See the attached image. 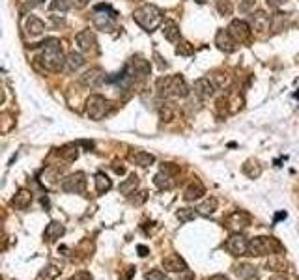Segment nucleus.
<instances>
[{
  "instance_id": "f257e3e1",
  "label": "nucleus",
  "mask_w": 299,
  "mask_h": 280,
  "mask_svg": "<svg viewBox=\"0 0 299 280\" xmlns=\"http://www.w3.org/2000/svg\"><path fill=\"white\" fill-rule=\"evenodd\" d=\"M66 58L67 56H64L60 39L49 38L43 43H40V56H38V60L43 64V67H45L47 71L60 73L66 67Z\"/></svg>"
},
{
  "instance_id": "f03ea898",
  "label": "nucleus",
  "mask_w": 299,
  "mask_h": 280,
  "mask_svg": "<svg viewBox=\"0 0 299 280\" xmlns=\"http://www.w3.org/2000/svg\"><path fill=\"white\" fill-rule=\"evenodd\" d=\"M155 88L163 98H185V96H189V86L181 75L161 77L155 82Z\"/></svg>"
},
{
  "instance_id": "7ed1b4c3",
  "label": "nucleus",
  "mask_w": 299,
  "mask_h": 280,
  "mask_svg": "<svg viewBox=\"0 0 299 280\" xmlns=\"http://www.w3.org/2000/svg\"><path fill=\"white\" fill-rule=\"evenodd\" d=\"M133 21L146 32H153L163 23V12L153 4H144L133 12Z\"/></svg>"
},
{
  "instance_id": "20e7f679",
  "label": "nucleus",
  "mask_w": 299,
  "mask_h": 280,
  "mask_svg": "<svg viewBox=\"0 0 299 280\" xmlns=\"http://www.w3.org/2000/svg\"><path fill=\"white\" fill-rule=\"evenodd\" d=\"M118 12L111 4H97L93 8V25L103 32H113L116 26Z\"/></svg>"
},
{
  "instance_id": "39448f33",
  "label": "nucleus",
  "mask_w": 299,
  "mask_h": 280,
  "mask_svg": "<svg viewBox=\"0 0 299 280\" xmlns=\"http://www.w3.org/2000/svg\"><path fill=\"white\" fill-rule=\"evenodd\" d=\"M111 111H113V103H111L107 98H103V96H99V94H93V96L88 98L86 114L90 120L99 122V120H103Z\"/></svg>"
},
{
  "instance_id": "423d86ee",
  "label": "nucleus",
  "mask_w": 299,
  "mask_h": 280,
  "mask_svg": "<svg viewBox=\"0 0 299 280\" xmlns=\"http://www.w3.org/2000/svg\"><path fill=\"white\" fill-rule=\"evenodd\" d=\"M280 250L282 245L275 237H254L249 241V256H267Z\"/></svg>"
},
{
  "instance_id": "0eeeda50",
  "label": "nucleus",
  "mask_w": 299,
  "mask_h": 280,
  "mask_svg": "<svg viewBox=\"0 0 299 280\" xmlns=\"http://www.w3.org/2000/svg\"><path fill=\"white\" fill-rule=\"evenodd\" d=\"M225 248L232 256H245L249 254V241L241 234H232L226 239Z\"/></svg>"
},
{
  "instance_id": "6e6552de",
  "label": "nucleus",
  "mask_w": 299,
  "mask_h": 280,
  "mask_svg": "<svg viewBox=\"0 0 299 280\" xmlns=\"http://www.w3.org/2000/svg\"><path fill=\"white\" fill-rule=\"evenodd\" d=\"M86 189V176L82 172H77V174H71L69 177H66L62 181V191L64 193H75V195H80Z\"/></svg>"
},
{
  "instance_id": "1a4fd4ad",
  "label": "nucleus",
  "mask_w": 299,
  "mask_h": 280,
  "mask_svg": "<svg viewBox=\"0 0 299 280\" xmlns=\"http://www.w3.org/2000/svg\"><path fill=\"white\" fill-rule=\"evenodd\" d=\"M127 65V69L129 73L133 75L135 80H142V78H146L150 75V62L144 60L142 56H133V58L129 60V64Z\"/></svg>"
},
{
  "instance_id": "9d476101",
  "label": "nucleus",
  "mask_w": 299,
  "mask_h": 280,
  "mask_svg": "<svg viewBox=\"0 0 299 280\" xmlns=\"http://www.w3.org/2000/svg\"><path fill=\"white\" fill-rule=\"evenodd\" d=\"M226 30L230 32V36H232L238 43H245V41H249V38H251V26H249V23H245V21H241V19H234Z\"/></svg>"
},
{
  "instance_id": "9b49d317",
  "label": "nucleus",
  "mask_w": 299,
  "mask_h": 280,
  "mask_svg": "<svg viewBox=\"0 0 299 280\" xmlns=\"http://www.w3.org/2000/svg\"><path fill=\"white\" fill-rule=\"evenodd\" d=\"M79 80H80V84L86 86V88H99L103 82H107V77H105V73H103V69L92 67V69H88V71L82 73Z\"/></svg>"
},
{
  "instance_id": "f8f14e48",
  "label": "nucleus",
  "mask_w": 299,
  "mask_h": 280,
  "mask_svg": "<svg viewBox=\"0 0 299 280\" xmlns=\"http://www.w3.org/2000/svg\"><path fill=\"white\" fill-rule=\"evenodd\" d=\"M77 45L82 52H95L97 49V39H95V34L92 30H82V32L77 34Z\"/></svg>"
},
{
  "instance_id": "ddd939ff",
  "label": "nucleus",
  "mask_w": 299,
  "mask_h": 280,
  "mask_svg": "<svg viewBox=\"0 0 299 280\" xmlns=\"http://www.w3.org/2000/svg\"><path fill=\"white\" fill-rule=\"evenodd\" d=\"M215 45L219 47L221 51L226 52V54H230V52L236 51V47H238V41L230 36L228 30H219L217 36H215Z\"/></svg>"
},
{
  "instance_id": "4468645a",
  "label": "nucleus",
  "mask_w": 299,
  "mask_h": 280,
  "mask_svg": "<svg viewBox=\"0 0 299 280\" xmlns=\"http://www.w3.org/2000/svg\"><path fill=\"white\" fill-rule=\"evenodd\" d=\"M251 21H253V26H254V30H256V32H267V30H269V26H271V17H269L266 12H262V10L253 12Z\"/></svg>"
},
{
  "instance_id": "2eb2a0df",
  "label": "nucleus",
  "mask_w": 299,
  "mask_h": 280,
  "mask_svg": "<svg viewBox=\"0 0 299 280\" xmlns=\"http://www.w3.org/2000/svg\"><path fill=\"white\" fill-rule=\"evenodd\" d=\"M215 84H213L210 78H198L196 82H194V94L198 96L200 99H208L212 98L213 94H215Z\"/></svg>"
},
{
  "instance_id": "dca6fc26",
  "label": "nucleus",
  "mask_w": 299,
  "mask_h": 280,
  "mask_svg": "<svg viewBox=\"0 0 299 280\" xmlns=\"http://www.w3.org/2000/svg\"><path fill=\"white\" fill-rule=\"evenodd\" d=\"M66 228H64V224H60L58 221H51L47 224L45 232H43V237H45V241L49 243H54L56 239H60L62 235H64Z\"/></svg>"
},
{
  "instance_id": "f3484780",
  "label": "nucleus",
  "mask_w": 299,
  "mask_h": 280,
  "mask_svg": "<svg viewBox=\"0 0 299 280\" xmlns=\"http://www.w3.org/2000/svg\"><path fill=\"white\" fill-rule=\"evenodd\" d=\"M25 30H27L28 36L36 38V36L43 34V30H45V25H43V21L38 19L36 15H28L27 19H25Z\"/></svg>"
},
{
  "instance_id": "a211bd4d",
  "label": "nucleus",
  "mask_w": 299,
  "mask_h": 280,
  "mask_svg": "<svg viewBox=\"0 0 299 280\" xmlns=\"http://www.w3.org/2000/svg\"><path fill=\"white\" fill-rule=\"evenodd\" d=\"M163 267L166 271H172V273H179V271H185L187 269V263L179 256L172 254V256H166L165 260H163Z\"/></svg>"
},
{
  "instance_id": "6ab92c4d",
  "label": "nucleus",
  "mask_w": 299,
  "mask_h": 280,
  "mask_svg": "<svg viewBox=\"0 0 299 280\" xmlns=\"http://www.w3.org/2000/svg\"><path fill=\"white\" fill-rule=\"evenodd\" d=\"M32 202V193L27 189H19L15 193V196L12 198V204H14V208L17 209H27Z\"/></svg>"
},
{
  "instance_id": "aec40b11",
  "label": "nucleus",
  "mask_w": 299,
  "mask_h": 280,
  "mask_svg": "<svg viewBox=\"0 0 299 280\" xmlns=\"http://www.w3.org/2000/svg\"><path fill=\"white\" fill-rule=\"evenodd\" d=\"M84 65V56L80 54V52H69L67 54V58H66V69L69 73H75V71H79L80 67Z\"/></svg>"
},
{
  "instance_id": "412c9836",
  "label": "nucleus",
  "mask_w": 299,
  "mask_h": 280,
  "mask_svg": "<svg viewBox=\"0 0 299 280\" xmlns=\"http://www.w3.org/2000/svg\"><path fill=\"white\" fill-rule=\"evenodd\" d=\"M58 153L64 161H67V163H73V161H77V157H79V142L62 146V148L58 150Z\"/></svg>"
},
{
  "instance_id": "4be33fe9",
  "label": "nucleus",
  "mask_w": 299,
  "mask_h": 280,
  "mask_svg": "<svg viewBox=\"0 0 299 280\" xmlns=\"http://www.w3.org/2000/svg\"><path fill=\"white\" fill-rule=\"evenodd\" d=\"M163 36H165L168 41H172L176 43L179 39V26L176 21H165V25H163Z\"/></svg>"
},
{
  "instance_id": "5701e85b",
  "label": "nucleus",
  "mask_w": 299,
  "mask_h": 280,
  "mask_svg": "<svg viewBox=\"0 0 299 280\" xmlns=\"http://www.w3.org/2000/svg\"><path fill=\"white\" fill-rule=\"evenodd\" d=\"M131 161L142 168H146V166H152L155 163V157L152 153H146V151H135V153H131Z\"/></svg>"
},
{
  "instance_id": "b1692460",
  "label": "nucleus",
  "mask_w": 299,
  "mask_h": 280,
  "mask_svg": "<svg viewBox=\"0 0 299 280\" xmlns=\"http://www.w3.org/2000/svg\"><path fill=\"white\" fill-rule=\"evenodd\" d=\"M202 195H204V187H202L198 181H194L185 189V193H183V198H185L187 202H193V200H198Z\"/></svg>"
},
{
  "instance_id": "393cba45",
  "label": "nucleus",
  "mask_w": 299,
  "mask_h": 280,
  "mask_svg": "<svg viewBox=\"0 0 299 280\" xmlns=\"http://www.w3.org/2000/svg\"><path fill=\"white\" fill-rule=\"evenodd\" d=\"M228 222H230V224H234V226H239V228H245V226H249V224H251V217L247 215V213H243V211H236V213H232V215H230Z\"/></svg>"
},
{
  "instance_id": "a878e982",
  "label": "nucleus",
  "mask_w": 299,
  "mask_h": 280,
  "mask_svg": "<svg viewBox=\"0 0 299 280\" xmlns=\"http://www.w3.org/2000/svg\"><path fill=\"white\" fill-rule=\"evenodd\" d=\"M111 187H113V181L109 179V176H105L103 172L95 174V189H97L99 195H103V193H107V191H111Z\"/></svg>"
},
{
  "instance_id": "bb28decb",
  "label": "nucleus",
  "mask_w": 299,
  "mask_h": 280,
  "mask_svg": "<svg viewBox=\"0 0 299 280\" xmlns=\"http://www.w3.org/2000/svg\"><path fill=\"white\" fill-rule=\"evenodd\" d=\"M215 209H217V200H215V198H208V200H204V202L196 208V211H198V215L202 217H210Z\"/></svg>"
},
{
  "instance_id": "cd10ccee",
  "label": "nucleus",
  "mask_w": 299,
  "mask_h": 280,
  "mask_svg": "<svg viewBox=\"0 0 299 280\" xmlns=\"http://www.w3.org/2000/svg\"><path fill=\"white\" fill-rule=\"evenodd\" d=\"M236 274H238L239 280H251V278H256V269L243 263V265H238V267H236Z\"/></svg>"
},
{
  "instance_id": "c85d7f7f",
  "label": "nucleus",
  "mask_w": 299,
  "mask_h": 280,
  "mask_svg": "<svg viewBox=\"0 0 299 280\" xmlns=\"http://www.w3.org/2000/svg\"><path fill=\"white\" fill-rule=\"evenodd\" d=\"M243 174L249 176L251 179H254V177H258L260 174H262V166H260L256 161H247V163L243 164Z\"/></svg>"
},
{
  "instance_id": "c756f323",
  "label": "nucleus",
  "mask_w": 299,
  "mask_h": 280,
  "mask_svg": "<svg viewBox=\"0 0 299 280\" xmlns=\"http://www.w3.org/2000/svg\"><path fill=\"white\" fill-rule=\"evenodd\" d=\"M137 185H139V177L135 176V174H131L126 181L120 185V193H124V195H133V191L137 189Z\"/></svg>"
},
{
  "instance_id": "7c9ffc66",
  "label": "nucleus",
  "mask_w": 299,
  "mask_h": 280,
  "mask_svg": "<svg viewBox=\"0 0 299 280\" xmlns=\"http://www.w3.org/2000/svg\"><path fill=\"white\" fill-rule=\"evenodd\" d=\"M153 185L157 187V189L165 191V189H170L172 187V183H170V176L165 174V172H159L157 176L153 177Z\"/></svg>"
},
{
  "instance_id": "2f4dec72",
  "label": "nucleus",
  "mask_w": 299,
  "mask_h": 280,
  "mask_svg": "<svg viewBox=\"0 0 299 280\" xmlns=\"http://www.w3.org/2000/svg\"><path fill=\"white\" fill-rule=\"evenodd\" d=\"M212 82L215 84V88H217V90H225V88H228V86H230V78H228V75H226V73H213Z\"/></svg>"
},
{
  "instance_id": "473e14b6",
  "label": "nucleus",
  "mask_w": 299,
  "mask_h": 280,
  "mask_svg": "<svg viewBox=\"0 0 299 280\" xmlns=\"http://www.w3.org/2000/svg\"><path fill=\"white\" fill-rule=\"evenodd\" d=\"M196 213L198 211H194V209H191V208H181V209H178V213H176V217H178V221L179 222H189V221H193L194 217H196Z\"/></svg>"
},
{
  "instance_id": "72a5a7b5",
  "label": "nucleus",
  "mask_w": 299,
  "mask_h": 280,
  "mask_svg": "<svg viewBox=\"0 0 299 280\" xmlns=\"http://www.w3.org/2000/svg\"><path fill=\"white\" fill-rule=\"evenodd\" d=\"M71 8V0H53L49 10L51 12H67Z\"/></svg>"
},
{
  "instance_id": "f704fd0d",
  "label": "nucleus",
  "mask_w": 299,
  "mask_h": 280,
  "mask_svg": "<svg viewBox=\"0 0 299 280\" xmlns=\"http://www.w3.org/2000/svg\"><path fill=\"white\" fill-rule=\"evenodd\" d=\"M232 10L234 6L230 0H217V12H219L221 15H230Z\"/></svg>"
},
{
  "instance_id": "c9c22d12",
  "label": "nucleus",
  "mask_w": 299,
  "mask_h": 280,
  "mask_svg": "<svg viewBox=\"0 0 299 280\" xmlns=\"http://www.w3.org/2000/svg\"><path fill=\"white\" fill-rule=\"evenodd\" d=\"M58 274H60L58 269L51 265V267H47V269H43V271H41L40 276H38V280H53V278H56Z\"/></svg>"
},
{
  "instance_id": "e433bc0d",
  "label": "nucleus",
  "mask_w": 299,
  "mask_h": 280,
  "mask_svg": "<svg viewBox=\"0 0 299 280\" xmlns=\"http://www.w3.org/2000/svg\"><path fill=\"white\" fill-rule=\"evenodd\" d=\"M176 52H178V54H181V56H189V54H193V52H194V49H193V45H191V43L181 41V43H179V47L176 49Z\"/></svg>"
},
{
  "instance_id": "4c0bfd02",
  "label": "nucleus",
  "mask_w": 299,
  "mask_h": 280,
  "mask_svg": "<svg viewBox=\"0 0 299 280\" xmlns=\"http://www.w3.org/2000/svg\"><path fill=\"white\" fill-rule=\"evenodd\" d=\"M159 114H161V118L165 120V122H170L174 118V111L170 109V105H161V109H159Z\"/></svg>"
},
{
  "instance_id": "58836bf2",
  "label": "nucleus",
  "mask_w": 299,
  "mask_h": 280,
  "mask_svg": "<svg viewBox=\"0 0 299 280\" xmlns=\"http://www.w3.org/2000/svg\"><path fill=\"white\" fill-rule=\"evenodd\" d=\"M144 276H146V280H165V273L159 269H150Z\"/></svg>"
},
{
  "instance_id": "ea45409f",
  "label": "nucleus",
  "mask_w": 299,
  "mask_h": 280,
  "mask_svg": "<svg viewBox=\"0 0 299 280\" xmlns=\"http://www.w3.org/2000/svg\"><path fill=\"white\" fill-rule=\"evenodd\" d=\"M253 10L254 12V0H243L241 4H239V12H243V13H249Z\"/></svg>"
},
{
  "instance_id": "a19ab883",
  "label": "nucleus",
  "mask_w": 299,
  "mask_h": 280,
  "mask_svg": "<svg viewBox=\"0 0 299 280\" xmlns=\"http://www.w3.org/2000/svg\"><path fill=\"white\" fill-rule=\"evenodd\" d=\"M161 172H165V174H178L179 170H178V166H172L170 163H166V164H163V168H161Z\"/></svg>"
},
{
  "instance_id": "79ce46f5",
  "label": "nucleus",
  "mask_w": 299,
  "mask_h": 280,
  "mask_svg": "<svg viewBox=\"0 0 299 280\" xmlns=\"http://www.w3.org/2000/svg\"><path fill=\"white\" fill-rule=\"evenodd\" d=\"M69 280H93V276L86 271H82V273H77L75 276H71Z\"/></svg>"
},
{
  "instance_id": "37998d69",
  "label": "nucleus",
  "mask_w": 299,
  "mask_h": 280,
  "mask_svg": "<svg viewBox=\"0 0 299 280\" xmlns=\"http://www.w3.org/2000/svg\"><path fill=\"white\" fill-rule=\"evenodd\" d=\"M146 198H148V195L144 193V191H142V193H139V196H131V202L139 206V204H142L144 200H146Z\"/></svg>"
},
{
  "instance_id": "c03bdc74",
  "label": "nucleus",
  "mask_w": 299,
  "mask_h": 280,
  "mask_svg": "<svg viewBox=\"0 0 299 280\" xmlns=\"http://www.w3.org/2000/svg\"><path fill=\"white\" fill-rule=\"evenodd\" d=\"M90 4V0H71V6L75 8H86Z\"/></svg>"
},
{
  "instance_id": "a18cd8bd",
  "label": "nucleus",
  "mask_w": 299,
  "mask_h": 280,
  "mask_svg": "<svg viewBox=\"0 0 299 280\" xmlns=\"http://www.w3.org/2000/svg\"><path fill=\"white\" fill-rule=\"evenodd\" d=\"M266 2L269 8H280L282 4H284V0H266Z\"/></svg>"
},
{
  "instance_id": "49530a36",
  "label": "nucleus",
  "mask_w": 299,
  "mask_h": 280,
  "mask_svg": "<svg viewBox=\"0 0 299 280\" xmlns=\"http://www.w3.org/2000/svg\"><path fill=\"white\" fill-rule=\"evenodd\" d=\"M155 60H157V64H159V67H161V69H165V67H168V64H166V62H163V60H161V56H159V54H155Z\"/></svg>"
},
{
  "instance_id": "de8ad7c7",
  "label": "nucleus",
  "mask_w": 299,
  "mask_h": 280,
  "mask_svg": "<svg viewBox=\"0 0 299 280\" xmlns=\"http://www.w3.org/2000/svg\"><path fill=\"white\" fill-rule=\"evenodd\" d=\"M137 250H139V254L142 256V258H144V256H148V248H146V247H142V245H140V247L137 248Z\"/></svg>"
},
{
  "instance_id": "09e8293b",
  "label": "nucleus",
  "mask_w": 299,
  "mask_h": 280,
  "mask_svg": "<svg viewBox=\"0 0 299 280\" xmlns=\"http://www.w3.org/2000/svg\"><path fill=\"white\" fill-rule=\"evenodd\" d=\"M114 172H116V174H126L124 166H114Z\"/></svg>"
},
{
  "instance_id": "8fccbe9b",
  "label": "nucleus",
  "mask_w": 299,
  "mask_h": 280,
  "mask_svg": "<svg viewBox=\"0 0 299 280\" xmlns=\"http://www.w3.org/2000/svg\"><path fill=\"white\" fill-rule=\"evenodd\" d=\"M43 2H45V0H32L30 6H40V4H43Z\"/></svg>"
},
{
  "instance_id": "3c124183",
  "label": "nucleus",
  "mask_w": 299,
  "mask_h": 280,
  "mask_svg": "<svg viewBox=\"0 0 299 280\" xmlns=\"http://www.w3.org/2000/svg\"><path fill=\"white\" fill-rule=\"evenodd\" d=\"M269 280H288L286 276H280V274H277V276H271Z\"/></svg>"
},
{
  "instance_id": "603ef678",
  "label": "nucleus",
  "mask_w": 299,
  "mask_h": 280,
  "mask_svg": "<svg viewBox=\"0 0 299 280\" xmlns=\"http://www.w3.org/2000/svg\"><path fill=\"white\" fill-rule=\"evenodd\" d=\"M212 280H228V278H225V276H213Z\"/></svg>"
},
{
  "instance_id": "864d4df0",
  "label": "nucleus",
  "mask_w": 299,
  "mask_h": 280,
  "mask_svg": "<svg viewBox=\"0 0 299 280\" xmlns=\"http://www.w3.org/2000/svg\"><path fill=\"white\" fill-rule=\"evenodd\" d=\"M194 2H198V4H204V2H206V0H194Z\"/></svg>"
},
{
  "instance_id": "5fc2aeb1",
  "label": "nucleus",
  "mask_w": 299,
  "mask_h": 280,
  "mask_svg": "<svg viewBox=\"0 0 299 280\" xmlns=\"http://www.w3.org/2000/svg\"><path fill=\"white\" fill-rule=\"evenodd\" d=\"M185 280H196V278H194V276H187Z\"/></svg>"
}]
</instances>
